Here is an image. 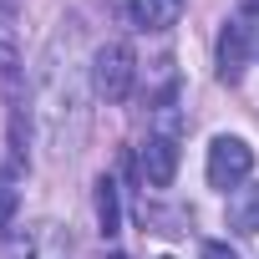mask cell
I'll return each instance as SVG.
<instances>
[{
	"label": "cell",
	"mask_w": 259,
	"mask_h": 259,
	"mask_svg": "<svg viewBox=\"0 0 259 259\" xmlns=\"http://www.w3.org/2000/svg\"><path fill=\"white\" fill-rule=\"evenodd\" d=\"M173 173H178V107L163 102L158 107V127H153L148 143H143V178L153 188H168Z\"/></svg>",
	"instance_id": "obj_1"
},
{
	"label": "cell",
	"mask_w": 259,
	"mask_h": 259,
	"mask_svg": "<svg viewBox=\"0 0 259 259\" xmlns=\"http://www.w3.org/2000/svg\"><path fill=\"white\" fill-rule=\"evenodd\" d=\"M76 107H81V87H76V76H71V71L61 76V66H46V76H41V133H46V143H51L56 153H66V148H61V143H66L61 117L76 112Z\"/></svg>",
	"instance_id": "obj_2"
},
{
	"label": "cell",
	"mask_w": 259,
	"mask_h": 259,
	"mask_svg": "<svg viewBox=\"0 0 259 259\" xmlns=\"http://www.w3.org/2000/svg\"><path fill=\"white\" fill-rule=\"evenodd\" d=\"M249 173H254V148L244 143V138H213L208 143V188H219V193H234V188H244L249 183Z\"/></svg>",
	"instance_id": "obj_3"
},
{
	"label": "cell",
	"mask_w": 259,
	"mask_h": 259,
	"mask_svg": "<svg viewBox=\"0 0 259 259\" xmlns=\"http://www.w3.org/2000/svg\"><path fill=\"white\" fill-rule=\"evenodd\" d=\"M127 87H133V46H127V41L97 46V92L107 102H122Z\"/></svg>",
	"instance_id": "obj_4"
},
{
	"label": "cell",
	"mask_w": 259,
	"mask_h": 259,
	"mask_svg": "<svg viewBox=\"0 0 259 259\" xmlns=\"http://www.w3.org/2000/svg\"><path fill=\"white\" fill-rule=\"evenodd\" d=\"M11 259H66V239L56 224H31L11 239Z\"/></svg>",
	"instance_id": "obj_5"
},
{
	"label": "cell",
	"mask_w": 259,
	"mask_h": 259,
	"mask_svg": "<svg viewBox=\"0 0 259 259\" xmlns=\"http://www.w3.org/2000/svg\"><path fill=\"white\" fill-rule=\"evenodd\" d=\"M127 16L138 31H168L183 16V0H127Z\"/></svg>",
	"instance_id": "obj_6"
},
{
	"label": "cell",
	"mask_w": 259,
	"mask_h": 259,
	"mask_svg": "<svg viewBox=\"0 0 259 259\" xmlns=\"http://www.w3.org/2000/svg\"><path fill=\"white\" fill-rule=\"evenodd\" d=\"M244 56H249V26L234 21V26H224V36H219V76H224V81H239Z\"/></svg>",
	"instance_id": "obj_7"
},
{
	"label": "cell",
	"mask_w": 259,
	"mask_h": 259,
	"mask_svg": "<svg viewBox=\"0 0 259 259\" xmlns=\"http://www.w3.org/2000/svg\"><path fill=\"white\" fill-rule=\"evenodd\" d=\"M229 224H234L239 234H259V183L234 188V198H229Z\"/></svg>",
	"instance_id": "obj_8"
},
{
	"label": "cell",
	"mask_w": 259,
	"mask_h": 259,
	"mask_svg": "<svg viewBox=\"0 0 259 259\" xmlns=\"http://www.w3.org/2000/svg\"><path fill=\"white\" fill-rule=\"evenodd\" d=\"M97 224H102L107 239L122 229V208H117V183L112 178H97Z\"/></svg>",
	"instance_id": "obj_9"
},
{
	"label": "cell",
	"mask_w": 259,
	"mask_h": 259,
	"mask_svg": "<svg viewBox=\"0 0 259 259\" xmlns=\"http://www.w3.org/2000/svg\"><path fill=\"white\" fill-rule=\"evenodd\" d=\"M16 203H21V193H16L6 178H0V234L11 229V219H16Z\"/></svg>",
	"instance_id": "obj_10"
},
{
	"label": "cell",
	"mask_w": 259,
	"mask_h": 259,
	"mask_svg": "<svg viewBox=\"0 0 259 259\" xmlns=\"http://www.w3.org/2000/svg\"><path fill=\"white\" fill-rule=\"evenodd\" d=\"M203 259H239V254H234L229 244H219V239H208V244H203Z\"/></svg>",
	"instance_id": "obj_11"
},
{
	"label": "cell",
	"mask_w": 259,
	"mask_h": 259,
	"mask_svg": "<svg viewBox=\"0 0 259 259\" xmlns=\"http://www.w3.org/2000/svg\"><path fill=\"white\" fill-rule=\"evenodd\" d=\"M244 6H249V11H259V0H244Z\"/></svg>",
	"instance_id": "obj_12"
}]
</instances>
